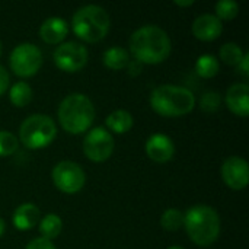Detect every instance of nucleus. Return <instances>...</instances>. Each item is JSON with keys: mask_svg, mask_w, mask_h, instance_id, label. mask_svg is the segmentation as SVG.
Returning <instances> with one entry per match:
<instances>
[{"mask_svg": "<svg viewBox=\"0 0 249 249\" xmlns=\"http://www.w3.org/2000/svg\"><path fill=\"white\" fill-rule=\"evenodd\" d=\"M9 99L15 107L23 108L32 101V88L26 82H16L10 88Z\"/></svg>", "mask_w": 249, "mask_h": 249, "instance_id": "obj_21", "label": "nucleus"}, {"mask_svg": "<svg viewBox=\"0 0 249 249\" xmlns=\"http://www.w3.org/2000/svg\"><path fill=\"white\" fill-rule=\"evenodd\" d=\"M127 69H128V73H130L131 76H137V74H140V71H142V63H139V61H136V60H133V61L130 60Z\"/></svg>", "mask_w": 249, "mask_h": 249, "instance_id": "obj_30", "label": "nucleus"}, {"mask_svg": "<svg viewBox=\"0 0 249 249\" xmlns=\"http://www.w3.org/2000/svg\"><path fill=\"white\" fill-rule=\"evenodd\" d=\"M1 53H3V45H1V41H0V55H1Z\"/></svg>", "mask_w": 249, "mask_h": 249, "instance_id": "obj_34", "label": "nucleus"}, {"mask_svg": "<svg viewBox=\"0 0 249 249\" xmlns=\"http://www.w3.org/2000/svg\"><path fill=\"white\" fill-rule=\"evenodd\" d=\"M111 28L108 12L98 4H86L79 7L71 18V29L77 38L86 42H98L104 39Z\"/></svg>", "mask_w": 249, "mask_h": 249, "instance_id": "obj_5", "label": "nucleus"}, {"mask_svg": "<svg viewBox=\"0 0 249 249\" xmlns=\"http://www.w3.org/2000/svg\"><path fill=\"white\" fill-rule=\"evenodd\" d=\"M160 226L168 232H177L184 226V213L178 209H168L160 217Z\"/></svg>", "mask_w": 249, "mask_h": 249, "instance_id": "obj_22", "label": "nucleus"}, {"mask_svg": "<svg viewBox=\"0 0 249 249\" xmlns=\"http://www.w3.org/2000/svg\"><path fill=\"white\" fill-rule=\"evenodd\" d=\"M57 136L54 120L45 114H32L19 127V139L26 149L36 150L50 146Z\"/></svg>", "mask_w": 249, "mask_h": 249, "instance_id": "obj_6", "label": "nucleus"}, {"mask_svg": "<svg viewBox=\"0 0 249 249\" xmlns=\"http://www.w3.org/2000/svg\"><path fill=\"white\" fill-rule=\"evenodd\" d=\"M222 179L231 190H244L247 188L249 179L248 162L241 156H231L225 159L222 169Z\"/></svg>", "mask_w": 249, "mask_h": 249, "instance_id": "obj_11", "label": "nucleus"}, {"mask_svg": "<svg viewBox=\"0 0 249 249\" xmlns=\"http://www.w3.org/2000/svg\"><path fill=\"white\" fill-rule=\"evenodd\" d=\"M226 105L238 117L247 118L249 114V86L247 83H235L226 92Z\"/></svg>", "mask_w": 249, "mask_h": 249, "instance_id": "obj_14", "label": "nucleus"}, {"mask_svg": "<svg viewBox=\"0 0 249 249\" xmlns=\"http://www.w3.org/2000/svg\"><path fill=\"white\" fill-rule=\"evenodd\" d=\"M174 4H177L179 7H187V6H193L194 0H174Z\"/></svg>", "mask_w": 249, "mask_h": 249, "instance_id": "obj_31", "label": "nucleus"}, {"mask_svg": "<svg viewBox=\"0 0 249 249\" xmlns=\"http://www.w3.org/2000/svg\"><path fill=\"white\" fill-rule=\"evenodd\" d=\"M9 82H10V77H9L7 70H6L3 66H0V96L7 90V88H9Z\"/></svg>", "mask_w": 249, "mask_h": 249, "instance_id": "obj_28", "label": "nucleus"}, {"mask_svg": "<svg viewBox=\"0 0 249 249\" xmlns=\"http://www.w3.org/2000/svg\"><path fill=\"white\" fill-rule=\"evenodd\" d=\"M41 220V212L38 206L32 203H23L12 214V223L18 231H29L35 228Z\"/></svg>", "mask_w": 249, "mask_h": 249, "instance_id": "obj_16", "label": "nucleus"}, {"mask_svg": "<svg viewBox=\"0 0 249 249\" xmlns=\"http://www.w3.org/2000/svg\"><path fill=\"white\" fill-rule=\"evenodd\" d=\"M184 228L188 238L198 247H210L220 235L222 223L216 209L197 204L187 210L184 214Z\"/></svg>", "mask_w": 249, "mask_h": 249, "instance_id": "obj_2", "label": "nucleus"}, {"mask_svg": "<svg viewBox=\"0 0 249 249\" xmlns=\"http://www.w3.org/2000/svg\"><path fill=\"white\" fill-rule=\"evenodd\" d=\"M38 34L47 44H61L69 34V23L63 18L51 16L41 23Z\"/></svg>", "mask_w": 249, "mask_h": 249, "instance_id": "obj_15", "label": "nucleus"}, {"mask_svg": "<svg viewBox=\"0 0 249 249\" xmlns=\"http://www.w3.org/2000/svg\"><path fill=\"white\" fill-rule=\"evenodd\" d=\"M9 66L16 76L31 77L36 74L42 66V53L35 44L22 42L12 50Z\"/></svg>", "mask_w": 249, "mask_h": 249, "instance_id": "obj_7", "label": "nucleus"}, {"mask_svg": "<svg viewBox=\"0 0 249 249\" xmlns=\"http://www.w3.org/2000/svg\"><path fill=\"white\" fill-rule=\"evenodd\" d=\"M19 147L18 137L6 130H0V158L13 155Z\"/></svg>", "mask_w": 249, "mask_h": 249, "instance_id": "obj_25", "label": "nucleus"}, {"mask_svg": "<svg viewBox=\"0 0 249 249\" xmlns=\"http://www.w3.org/2000/svg\"><path fill=\"white\" fill-rule=\"evenodd\" d=\"M172 50V42L165 29L156 25H144L130 36V51L142 64H159L165 61Z\"/></svg>", "mask_w": 249, "mask_h": 249, "instance_id": "obj_1", "label": "nucleus"}, {"mask_svg": "<svg viewBox=\"0 0 249 249\" xmlns=\"http://www.w3.org/2000/svg\"><path fill=\"white\" fill-rule=\"evenodd\" d=\"M57 114L64 131L70 134H82L92 127L96 111L86 95L70 93L60 102Z\"/></svg>", "mask_w": 249, "mask_h": 249, "instance_id": "obj_3", "label": "nucleus"}, {"mask_svg": "<svg viewBox=\"0 0 249 249\" xmlns=\"http://www.w3.org/2000/svg\"><path fill=\"white\" fill-rule=\"evenodd\" d=\"M114 137L105 127L90 128L83 139V153L92 162H105L114 152Z\"/></svg>", "mask_w": 249, "mask_h": 249, "instance_id": "obj_10", "label": "nucleus"}, {"mask_svg": "<svg viewBox=\"0 0 249 249\" xmlns=\"http://www.w3.org/2000/svg\"><path fill=\"white\" fill-rule=\"evenodd\" d=\"M236 67H238V71H239L245 79H248L249 77V54L248 53H245V54H244L242 60L239 61V64H238Z\"/></svg>", "mask_w": 249, "mask_h": 249, "instance_id": "obj_29", "label": "nucleus"}, {"mask_svg": "<svg viewBox=\"0 0 249 249\" xmlns=\"http://www.w3.org/2000/svg\"><path fill=\"white\" fill-rule=\"evenodd\" d=\"M144 150L153 162L166 163L175 155V144L169 136L163 133H155L146 140Z\"/></svg>", "mask_w": 249, "mask_h": 249, "instance_id": "obj_12", "label": "nucleus"}, {"mask_svg": "<svg viewBox=\"0 0 249 249\" xmlns=\"http://www.w3.org/2000/svg\"><path fill=\"white\" fill-rule=\"evenodd\" d=\"M150 107L156 114L162 117H182L194 109L196 96L190 89L184 86L160 85L153 89L150 95Z\"/></svg>", "mask_w": 249, "mask_h": 249, "instance_id": "obj_4", "label": "nucleus"}, {"mask_svg": "<svg viewBox=\"0 0 249 249\" xmlns=\"http://www.w3.org/2000/svg\"><path fill=\"white\" fill-rule=\"evenodd\" d=\"M51 178L57 190L64 194H76L79 193L86 182L85 171L80 165L73 160H61L58 162L51 172Z\"/></svg>", "mask_w": 249, "mask_h": 249, "instance_id": "obj_8", "label": "nucleus"}, {"mask_svg": "<svg viewBox=\"0 0 249 249\" xmlns=\"http://www.w3.org/2000/svg\"><path fill=\"white\" fill-rule=\"evenodd\" d=\"M222 104V96L217 90H207L200 99V108L206 112H214Z\"/></svg>", "mask_w": 249, "mask_h": 249, "instance_id": "obj_26", "label": "nucleus"}, {"mask_svg": "<svg viewBox=\"0 0 249 249\" xmlns=\"http://www.w3.org/2000/svg\"><path fill=\"white\" fill-rule=\"evenodd\" d=\"M133 124H134V118L125 109H117L105 118L107 130L117 133V134L128 133L133 128Z\"/></svg>", "mask_w": 249, "mask_h": 249, "instance_id": "obj_17", "label": "nucleus"}, {"mask_svg": "<svg viewBox=\"0 0 249 249\" xmlns=\"http://www.w3.org/2000/svg\"><path fill=\"white\" fill-rule=\"evenodd\" d=\"M220 70L219 60L212 54H203L196 61V73L203 79L214 77Z\"/></svg>", "mask_w": 249, "mask_h": 249, "instance_id": "obj_20", "label": "nucleus"}, {"mask_svg": "<svg viewBox=\"0 0 249 249\" xmlns=\"http://www.w3.org/2000/svg\"><path fill=\"white\" fill-rule=\"evenodd\" d=\"M53 58L60 70L66 73H76L86 66L89 60V51L80 42L67 41V42H61L54 50Z\"/></svg>", "mask_w": 249, "mask_h": 249, "instance_id": "obj_9", "label": "nucleus"}, {"mask_svg": "<svg viewBox=\"0 0 249 249\" xmlns=\"http://www.w3.org/2000/svg\"><path fill=\"white\" fill-rule=\"evenodd\" d=\"M39 233H41V238H45L48 241H53L55 239L61 231H63V220L60 216L54 214V213H50V214H45L41 220H39Z\"/></svg>", "mask_w": 249, "mask_h": 249, "instance_id": "obj_19", "label": "nucleus"}, {"mask_svg": "<svg viewBox=\"0 0 249 249\" xmlns=\"http://www.w3.org/2000/svg\"><path fill=\"white\" fill-rule=\"evenodd\" d=\"M216 18L220 20H232L239 13V4L235 0H219L214 4Z\"/></svg>", "mask_w": 249, "mask_h": 249, "instance_id": "obj_24", "label": "nucleus"}, {"mask_svg": "<svg viewBox=\"0 0 249 249\" xmlns=\"http://www.w3.org/2000/svg\"><path fill=\"white\" fill-rule=\"evenodd\" d=\"M166 249H185V248H182V247H179V245H172V247H169V248H166Z\"/></svg>", "mask_w": 249, "mask_h": 249, "instance_id": "obj_33", "label": "nucleus"}, {"mask_svg": "<svg viewBox=\"0 0 249 249\" xmlns=\"http://www.w3.org/2000/svg\"><path fill=\"white\" fill-rule=\"evenodd\" d=\"M102 60H104L105 67L111 70H123V69H127L130 63V54L125 48L114 45L104 53Z\"/></svg>", "mask_w": 249, "mask_h": 249, "instance_id": "obj_18", "label": "nucleus"}, {"mask_svg": "<svg viewBox=\"0 0 249 249\" xmlns=\"http://www.w3.org/2000/svg\"><path fill=\"white\" fill-rule=\"evenodd\" d=\"M25 249H55V247H54V244H53L51 241H48V239L39 236V238L32 239V241L26 245V248Z\"/></svg>", "mask_w": 249, "mask_h": 249, "instance_id": "obj_27", "label": "nucleus"}, {"mask_svg": "<svg viewBox=\"0 0 249 249\" xmlns=\"http://www.w3.org/2000/svg\"><path fill=\"white\" fill-rule=\"evenodd\" d=\"M219 54H220V58L225 64L238 66L245 53L242 51L241 45H238L236 42H226L220 47Z\"/></svg>", "mask_w": 249, "mask_h": 249, "instance_id": "obj_23", "label": "nucleus"}, {"mask_svg": "<svg viewBox=\"0 0 249 249\" xmlns=\"http://www.w3.org/2000/svg\"><path fill=\"white\" fill-rule=\"evenodd\" d=\"M191 31L200 41H214L223 32V22L213 13H203L194 19Z\"/></svg>", "mask_w": 249, "mask_h": 249, "instance_id": "obj_13", "label": "nucleus"}, {"mask_svg": "<svg viewBox=\"0 0 249 249\" xmlns=\"http://www.w3.org/2000/svg\"><path fill=\"white\" fill-rule=\"evenodd\" d=\"M4 231H6V223H4V220L0 217V236L4 233Z\"/></svg>", "mask_w": 249, "mask_h": 249, "instance_id": "obj_32", "label": "nucleus"}]
</instances>
